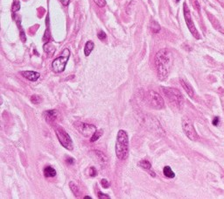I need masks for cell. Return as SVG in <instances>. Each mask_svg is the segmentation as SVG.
I'll return each instance as SVG.
<instances>
[{"label":"cell","mask_w":224,"mask_h":199,"mask_svg":"<svg viewBox=\"0 0 224 199\" xmlns=\"http://www.w3.org/2000/svg\"><path fill=\"white\" fill-rule=\"evenodd\" d=\"M155 65L159 79L161 81L165 80L169 75L173 66L172 53L166 48L159 50L155 56Z\"/></svg>","instance_id":"6da1fadb"},{"label":"cell","mask_w":224,"mask_h":199,"mask_svg":"<svg viewBox=\"0 0 224 199\" xmlns=\"http://www.w3.org/2000/svg\"><path fill=\"white\" fill-rule=\"evenodd\" d=\"M129 153V137L123 130H119L116 141V154L119 160H124Z\"/></svg>","instance_id":"7a4b0ae2"},{"label":"cell","mask_w":224,"mask_h":199,"mask_svg":"<svg viewBox=\"0 0 224 199\" xmlns=\"http://www.w3.org/2000/svg\"><path fill=\"white\" fill-rule=\"evenodd\" d=\"M161 89H162L164 95L166 96L167 100L172 105H173L174 106H176L178 108H180L183 105L184 98L179 90L173 89V88H168V87H162Z\"/></svg>","instance_id":"3957f363"},{"label":"cell","mask_w":224,"mask_h":199,"mask_svg":"<svg viewBox=\"0 0 224 199\" xmlns=\"http://www.w3.org/2000/svg\"><path fill=\"white\" fill-rule=\"evenodd\" d=\"M55 134L56 136H57L59 141H60V143L67 150L69 151H71L73 150L74 148V143H73V141L71 139V138H70V136L68 135V133L62 128V127L61 126H56L55 127Z\"/></svg>","instance_id":"277c9868"},{"label":"cell","mask_w":224,"mask_h":199,"mask_svg":"<svg viewBox=\"0 0 224 199\" xmlns=\"http://www.w3.org/2000/svg\"><path fill=\"white\" fill-rule=\"evenodd\" d=\"M69 56H70V51L68 48H65L61 54V55L60 57L56 58L53 63H52V68L53 69L54 72L56 73H61L62 71L65 70V68H66V65H67V62L69 59Z\"/></svg>","instance_id":"5b68a950"},{"label":"cell","mask_w":224,"mask_h":199,"mask_svg":"<svg viewBox=\"0 0 224 199\" xmlns=\"http://www.w3.org/2000/svg\"><path fill=\"white\" fill-rule=\"evenodd\" d=\"M147 104L148 105L155 110H161L165 106L163 97L155 91H149L147 94Z\"/></svg>","instance_id":"8992f818"},{"label":"cell","mask_w":224,"mask_h":199,"mask_svg":"<svg viewBox=\"0 0 224 199\" xmlns=\"http://www.w3.org/2000/svg\"><path fill=\"white\" fill-rule=\"evenodd\" d=\"M74 125L75 129L84 137L86 138H91L92 135L96 132V127L94 125L83 123V122H75Z\"/></svg>","instance_id":"52a82bcc"},{"label":"cell","mask_w":224,"mask_h":199,"mask_svg":"<svg viewBox=\"0 0 224 199\" xmlns=\"http://www.w3.org/2000/svg\"><path fill=\"white\" fill-rule=\"evenodd\" d=\"M182 129H183L185 134L191 140H197L198 139V134L196 133L194 126L193 125V122L190 119L185 117L182 119Z\"/></svg>","instance_id":"ba28073f"},{"label":"cell","mask_w":224,"mask_h":199,"mask_svg":"<svg viewBox=\"0 0 224 199\" xmlns=\"http://www.w3.org/2000/svg\"><path fill=\"white\" fill-rule=\"evenodd\" d=\"M183 11H184V18H185V20H186V23H187V25L188 27L189 31L191 32V34L193 35V37L195 39H201V36H200V34L199 32L196 29V27L192 20V18H191V13H190V11H189V8L187 6V5L186 3L183 4Z\"/></svg>","instance_id":"9c48e42d"},{"label":"cell","mask_w":224,"mask_h":199,"mask_svg":"<svg viewBox=\"0 0 224 199\" xmlns=\"http://www.w3.org/2000/svg\"><path fill=\"white\" fill-rule=\"evenodd\" d=\"M44 118L46 119V121L50 124V125H53L56 119H57V117H58V111L56 110H50V111H46L44 113Z\"/></svg>","instance_id":"30bf717a"},{"label":"cell","mask_w":224,"mask_h":199,"mask_svg":"<svg viewBox=\"0 0 224 199\" xmlns=\"http://www.w3.org/2000/svg\"><path fill=\"white\" fill-rule=\"evenodd\" d=\"M21 75L27 80L32 82L37 81L39 77V73L35 72V71H23V72H21Z\"/></svg>","instance_id":"8fae6325"},{"label":"cell","mask_w":224,"mask_h":199,"mask_svg":"<svg viewBox=\"0 0 224 199\" xmlns=\"http://www.w3.org/2000/svg\"><path fill=\"white\" fill-rule=\"evenodd\" d=\"M138 166H140L143 169L146 170V171L150 172L151 175V176H156V175H155V172L151 171V164L147 160H143V161H139V162H138Z\"/></svg>","instance_id":"7c38bea8"},{"label":"cell","mask_w":224,"mask_h":199,"mask_svg":"<svg viewBox=\"0 0 224 199\" xmlns=\"http://www.w3.org/2000/svg\"><path fill=\"white\" fill-rule=\"evenodd\" d=\"M180 84H181V86L183 87V89L186 90V92H187L191 97H193V88H192L191 85H190L189 83L186 82L184 80H180Z\"/></svg>","instance_id":"4fadbf2b"},{"label":"cell","mask_w":224,"mask_h":199,"mask_svg":"<svg viewBox=\"0 0 224 199\" xmlns=\"http://www.w3.org/2000/svg\"><path fill=\"white\" fill-rule=\"evenodd\" d=\"M94 48H95V44L93 41H91V40L87 41L85 48H84V54H85V56H89L91 54V52L93 51Z\"/></svg>","instance_id":"5bb4252c"},{"label":"cell","mask_w":224,"mask_h":199,"mask_svg":"<svg viewBox=\"0 0 224 199\" xmlns=\"http://www.w3.org/2000/svg\"><path fill=\"white\" fill-rule=\"evenodd\" d=\"M44 176L46 177H53L56 176V170L50 166L46 167L44 169Z\"/></svg>","instance_id":"9a60e30c"},{"label":"cell","mask_w":224,"mask_h":199,"mask_svg":"<svg viewBox=\"0 0 224 199\" xmlns=\"http://www.w3.org/2000/svg\"><path fill=\"white\" fill-rule=\"evenodd\" d=\"M94 153H95V155L97 156V158L98 160L100 161L101 163L103 164H105L108 162V158H107V156L101 151H94Z\"/></svg>","instance_id":"2e32d148"},{"label":"cell","mask_w":224,"mask_h":199,"mask_svg":"<svg viewBox=\"0 0 224 199\" xmlns=\"http://www.w3.org/2000/svg\"><path fill=\"white\" fill-rule=\"evenodd\" d=\"M163 173L165 175V176L168 177V178H174L175 177V174L174 172L172 170L171 167L169 166H165L163 169Z\"/></svg>","instance_id":"e0dca14e"},{"label":"cell","mask_w":224,"mask_h":199,"mask_svg":"<svg viewBox=\"0 0 224 199\" xmlns=\"http://www.w3.org/2000/svg\"><path fill=\"white\" fill-rule=\"evenodd\" d=\"M44 51L47 54H48L50 55H53L54 54V52H55V48L51 43H49V42H48V43H46L44 45Z\"/></svg>","instance_id":"ac0fdd59"},{"label":"cell","mask_w":224,"mask_h":199,"mask_svg":"<svg viewBox=\"0 0 224 199\" xmlns=\"http://www.w3.org/2000/svg\"><path fill=\"white\" fill-rule=\"evenodd\" d=\"M69 186H70V189H71V190L73 191V193H74L76 196H80L81 191H80V189H79V187L76 185V184H75V183L72 182H70Z\"/></svg>","instance_id":"d6986e66"},{"label":"cell","mask_w":224,"mask_h":199,"mask_svg":"<svg viewBox=\"0 0 224 199\" xmlns=\"http://www.w3.org/2000/svg\"><path fill=\"white\" fill-rule=\"evenodd\" d=\"M102 135H103V130H99V131L96 130V132H95V133L92 135V137L90 138V141H91V142L96 141Z\"/></svg>","instance_id":"ffe728a7"},{"label":"cell","mask_w":224,"mask_h":199,"mask_svg":"<svg viewBox=\"0 0 224 199\" xmlns=\"http://www.w3.org/2000/svg\"><path fill=\"white\" fill-rule=\"evenodd\" d=\"M151 28L153 33H159V30H160V25L156 22V21H152L151 22Z\"/></svg>","instance_id":"44dd1931"},{"label":"cell","mask_w":224,"mask_h":199,"mask_svg":"<svg viewBox=\"0 0 224 199\" xmlns=\"http://www.w3.org/2000/svg\"><path fill=\"white\" fill-rule=\"evenodd\" d=\"M19 9H20V3L19 0H15L12 4V11L16 12V11H19Z\"/></svg>","instance_id":"7402d4cb"},{"label":"cell","mask_w":224,"mask_h":199,"mask_svg":"<svg viewBox=\"0 0 224 199\" xmlns=\"http://www.w3.org/2000/svg\"><path fill=\"white\" fill-rule=\"evenodd\" d=\"M31 102L33 104H35V105H39L40 102H41V98L39 96H37V95H33L31 97Z\"/></svg>","instance_id":"603a6c76"},{"label":"cell","mask_w":224,"mask_h":199,"mask_svg":"<svg viewBox=\"0 0 224 199\" xmlns=\"http://www.w3.org/2000/svg\"><path fill=\"white\" fill-rule=\"evenodd\" d=\"M93 1L99 7H104L106 5V0H93Z\"/></svg>","instance_id":"cb8c5ba5"},{"label":"cell","mask_w":224,"mask_h":199,"mask_svg":"<svg viewBox=\"0 0 224 199\" xmlns=\"http://www.w3.org/2000/svg\"><path fill=\"white\" fill-rule=\"evenodd\" d=\"M101 185L104 188V189H108L110 185V183L109 182V181L107 179H102L101 180Z\"/></svg>","instance_id":"d4e9b609"},{"label":"cell","mask_w":224,"mask_h":199,"mask_svg":"<svg viewBox=\"0 0 224 199\" xmlns=\"http://www.w3.org/2000/svg\"><path fill=\"white\" fill-rule=\"evenodd\" d=\"M97 37H98V39H100L101 40H104L106 39V34L103 31H100L99 33H98V34H97Z\"/></svg>","instance_id":"484cf974"},{"label":"cell","mask_w":224,"mask_h":199,"mask_svg":"<svg viewBox=\"0 0 224 199\" xmlns=\"http://www.w3.org/2000/svg\"><path fill=\"white\" fill-rule=\"evenodd\" d=\"M97 196H98V197H99L100 199H105V198H107V199H109V198H110V197H109V196H108L107 194L102 193L101 191H98V194H97Z\"/></svg>","instance_id":"4316f807"},{"label":"cell","mask_w":224,"mask_h":199,"mask_svg":"<svg viewBox=\"0 0 224 199\" xmlns=\"http://www.w3.org/2000/svg\"><path fill=\"white\" fill-rule=\"evenodd\" d=\"M191 3H192L193 6L194 7V9H196L197 11H200V5L197 0H191Z\"/></svg>","instance_id":"83f0119b"},{"label":"cell","mask_w":224,"mask_h":199,"mask_svg":"<svg viewBox=\"0 0 224 199\" xmlns=\"http://www.w3.org/2000/svg\"><path fill=\"white\" fill-rule=\"evenodd\" d=\"M89 176H92V177L96 176V170H95V168L94 167H91L90 169H89Z\"/></svg>","instance_id":"f1b7e54d"},{"label":"cell","mask_w":224,"mask_h":199,"mask_svg":"<svg viewBox=\"0 0 224 199\" xmlns=\"http://www.w3.org/2000/svg\"><path fill=\"white\" fill-rule=\"evenodd\" d=\"M219 121H220V119H219V118L218 117H215L214 118V119H213V125H215V126H216V125H218V124H219Z\"/></svg>","instance_id":"f546056e"},{"label":"cell","mask_w":224,"mask_h":199,"mask_svg":"<svg viewBox=\"0 0 224 199\" xmlns=\"http://www.w3.org/2000/svg\"><path fill=\"white\" fill-rule=\"evenodd\" d=\"M67 164H74L75 163V160L73 159V158H71V157H68L67 159Z\"/></svg>","instance_id":"4dcf8cb0"},{"label":"cell","mask_w":224,"mask_h":199,"mask_svg":"<svg viewBox=\"0 0 224 199\" xmlns=\"http://www.w3.org/2000/svg\"><path fill=\"white\" fill-rule=\"evenodd\" d=\"M60 1L61 2V4H62L63 5L67 6V5H68V4H69V1H70V0H60Z\"/></svg>","instance_id":"1f68e13d"},{"label":"cell","mask_w":224,"mask_h":199,"mask_svg":"<svg viewBox=\"0 0 224 199\" xmlns=\"http://www.w3.org/2000/svg\"><path fill=\"white\" fill-rule=\"evenodd\" d=\"M20 38H21V40H22V41L23 42H25V34H24V32L22 31V32H20Z\"/></svg>","instance_id":"d6a6232c"},{"label":"cell","mask_w":224,"mask_h":199,"mask_svg":"<svg viewBox=\"0 0 224 199\" xmlns=\"http://www.w3.org/2000/svg\"><path fill=\"white\" fill-rule=\"evenodd\" d=\"M84 198H85V199H91V196H84Z\"/></svg>","instance_id":"836d02e7"},{"label":"cell","mask_w":224,"mask_h":199,"mask_svg":"<svg viewBox=\"0 0 224 199\" xmlns=\"http://www.w3.org/2000/svg\"><path fill=\"white\" fill-rule=\"evenodd\" d=\"M176 1H177V2H179V0H176Z\"/></svg>","instance_id":"e575fe53"}]
</instances>
